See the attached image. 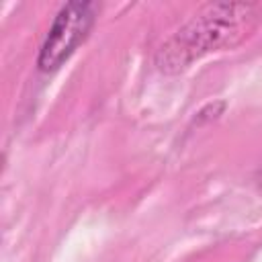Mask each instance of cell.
I'll list each match as a JSON object with an SVG mask.
<instances>
[{
    "mask_svg": "<svg viewBox=\"0 0 262 262\" xmlns=\"http://www.w3.org/2000/svg\"><path fill=\"white\" fill-rule=\"evenodd\" d=\"M262 23V4L213 2L192 18L158 51V66L166 72L186 68L203 53L231 49L246 41Z\"/></svg>",
    "mask_w": 262,
    "mask_h": 262,
    "instance_id": "1",
    "label": "cell"
},
{
    "mask_svg": "<svg viewBox=\"0 0 262 262\" xmlns=\"http://www.w3.org/2000/svg\"><path fill=\"white\" fill-rule=\"evenodd\" d=\"M96 10L94 2H68L59 8L39 51L37 66L41 72L57 70L86 41L94 27Z\"/></svg>",
    "mask_w": 262,
    "mask_h": 262,
    "instance_id": "2",
    "label": "cell"
}]
</instances>
